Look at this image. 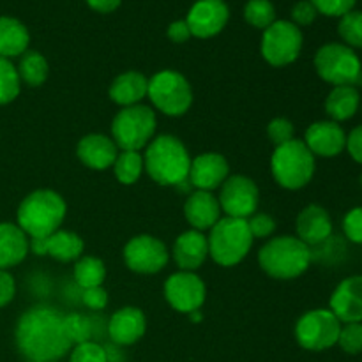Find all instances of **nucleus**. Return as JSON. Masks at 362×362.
<instances>
[{
    "label": "nucleus",
    "instance_id": "obj_1",
    "mask_svg": "<svg viewBox=\"0 0 362 362\" xmlns=\"http://www.w3.org/2000/svg\"><path fill=\"white\" fill-rule=\"evenodd\" d=\"M14 341L27 361H60L73 349L64 329V315L42 304L18 318Z\"/></svg>",
    "mask_w": 362,
    "mask_h": 362
},
{
    "label": "nucleus",
    "instance_id": "obj_2",
    "mask_svg": "<svg viewBox=\"0 0 362 362\" xmlns=\"http://www.w3.org/2000/svg\"><path fill=\"white\" fill-rule=\"evenodd\" d=\"M144 166L159 186L179 187L187 182L191 156L186 145L173 134H159L145 147Z\"/></svg>",
    "mask_w": 362,
    "mask_h": 362
},
{
    "label": "nucleus",
    "instance_id": "obj_3",
    "mask_svg": "<svg viewBox=\"0 0 362 362\" xmlns=\"http://www.w3.org/2000/svg\"><path fill=\"white\" fill-rule=\"evenodd\" d=\"M67 214L66 200L53 189H35L21 200L16 225L28 239H41L60 230Z\"/></svg>",
    "mask_w": 362,
    "mask_h": 362
},
{
    "label": "nucleus",
    "instance_id": "obj_4",
    "mask_svg": "<svg viewBox=\"0 0 362 362\" xmlns=\"http://www.w3.org/2000/svg\"><path fill=\"white\" fill-rule=\"evenodd\" d=\"M311 258V247L293 235L272 237L258 251V265L262 271L281 281L303 276L310 269Z\"/></svg>",
    "mask_w": 362,
    "mask_h": 362
},
{
    "label": "nucleus",
    "instance_id": "obj_5",
    "mask_svg": "<svg viewBox=\"0 0 362 362\" xmlns=\"http://www.w3.org/2000/svg\"><path fill=\"white\" fill-rule=\"evenodd\" d=\"M209 232V257L221 267L240 264L253 247L255 239L246 219L223 216Z\"/></svg>",
    "mask_w": 362,
    "mask_h": 362
},
{
    "label": "nucleus",
    "instance_id": "obj_6",
    "mask_svg": "<svg viewBox=\"0 0 362 362\" xmlns=\"http://www.w3.org/2000/svg\"><path fill=\"white\" fill-rule=\"evenodd\" d=\"M317 168L315 156L303 140L286 141L274 148L271 158V172L276 182L290 191L306 187L311 182Z\"/></svg>",
    "mask_w": 362,
    "mask_h": 362
},
{
    "label": "nucleus",
    "instance_id": "obj_7",
    "mask_svg": "<svg viewBox=\"0 0 362 362\" xmlns=\"http://www.w3.org/2000/svg\"><path fill=\"white\" fill-rule=\"evenodd\" d=\"M158 117L151 106L134 105L122 108L112 122V140L119 151H138L154 140Z\"/></svg>",
    "mask_w": 362,
    "mask_h": 362
},
{
    "label": "nucleus",
    "instance_id": "obj_8",
    "mask_svg": "<svg viewBox=\"0 0 362 362\" xmlns=\"http://www.w3.org/2000/svg\"><path fill=\"white\" fill-rule=\"evenodd\" d=\"M315 69L332 87H361L362 62L356 49L343 42H327L315 55Z\"/></svg>",
    "mask_w": 362,
    "mask_h": 362
},
{
    "label": "nucleus",
    "instance_id": "obj_9",
    "mask_svg": "<svg viewBox=\"0 0 362 362\" xmlns=\"http://www.w3.org/2000/svg\"><path fill=\"white\" fill-rule=\"evenodd\" d=\"M147 98L158 112L168 117H182L193 105V88L184 74L163 69L148 78Z\"/></svg>",
    "mask_w": 362,
    "mask_h": 362
},
{
    "label": "nucleus",
    "instance_id": "obj_10",
    "mask_svg": "<svg viewBox=\"0 0 362 362\" xmlns=\"http://www.w3.org/2000/svg\"><path fill=\"white\" fill-rule=\"evenodd\" d=\"M303 32L288 20H276L262 35L260 52L265 62L274 67H285L296 62L303 52Z\"/></svg>",
    "mask_w": 362,
    "mask_h": 362
},
{
    "label": "nucleus",
    "instance_id": "obj_11",
    "mask_svg": "<svg viewBox=\"0 0 362 362\" xmlns=\"http://www.w3.org/2000/svg\"><path fill=\"white\" fill-rule=\"evenodd\" d=\"M341 322L331 310H311L296 324V339L304 350L324 352L338 345Z\"/></svg>",
    "mask_w": 362,
    "mask_h": 362
},
{
    "label": "nucleus",
    "instance_id": "obj_12",
    "mask_svg": "<svg viewBox=\"0 0 362 362\" xmlns=\"http://www.w3.org/2000/svg\"><path fill=\"white\" fill-rule=\"evenodd\" d=\"M124 262L127 269L136 274H158L166 267L170 260V251L161 239L154 235H134L124 246Z\"/></svg>",
    "mask_w": 362,
    "mask_h": 362
},
{
    "label": "nucleus",
    "instance_id": "obj_13",
    "mask_svg": "<svg viewBox=\"0 0 362 362\" xmlns=\"http://www.w3.org/2000/svg\"><path fill=\"white\" fill-rule=\"evenodd\" d=\"M219 205L228 218L247 219L257 212L260 191L257 182L246 175H230L219 187Z\"/></svg>",
    "mask_w": 362,
    "mask_h": 362
},
{
    "label": "nucleus",
    "instance_id": "obj_14",
    "mask_svg": "<svg viewBox=\"0 0 362 362\" xmlns=\"http://www.w3.org/2000/svg\"><path fill=\"white\" fill-rule=\"evenodd\" d=\"M165 299L179 313L200 311L207 299V286L197 272H173L165 283Z\"/></svg>",
    "mask_w": 362,
    "mask_h": 362
},
{
    "label": "nucleus",
    "instance_id": "obj_15",
    "mask_svg": "<svg viewBox=\"0 0 362 362\" xmlns=\"http://www.w3.org/2000/svg\"><path fill=\"white\" fill-rule=\"evenodd\" d=\"M230 9L225 0H198L191 6L186 23L191 35L209 39L218 35L226 27Z\"/></svg>",
    "mask_w": 362,
    "mask_h": 362
},
{
    "label": "nucleus",
    "instance_id": "obj_16",
    "mask_svg": "<svg viewBox=\"0 0 362 362\" xmlns=\"http://www.w3.org/2000/svg\"><path fill=\"white\" fill-rule=\"evenodd\" d=\"M303 141L315 158H336L346 148V133L334 120H318L308 127Z\"/></svg>",
    "mask_w": 362,
    "mask_h": 362
},
{
    "label": "nucleus",
    "instance_id": "obj_17",
    "mask_svg": "<svg viewBox=\"0 0 362 362\" xmlns=\"http://www.w3.org/2000/svg\"><path fill=\"white\" fill-rule=\"evenodd\" d=\"M85 243L78 233L69 230H57L52 235L30 239V251L37 257H52L57 262H76L83 257Z\"/></svg>",
    "mask_w": 362,
    "mask_h": 362
},
{
    "label": "nucleus",
    "instance_id": "obj_18",
    "mask_svg": "<svg viewBox=\"0 0 362 362\" xmlns=\"http://www.w3.org/2000/svg\"><path fill=\"white\" fill-rule=\"evenodd\" d=\"M230 177V165L226 158L218 152H204L191 159L189 184L198 191H214L223 186Z\"/></svg>",
    "mask_w": 362,
    "mask_h": 362
},
{
    "label": "nucleus",
    "instance_id": "obj_19",
    "mask_svg": "<svg viewBox=\"0 0 362 362\" xmlns=\"http://www.w3.org/2000/svg\"><path fill=\"white\" fill-rule=\"evenodd\" d=\"M329 310L341 324H362V276H350L336 286Z\"/></svg>",
    "mask_w": 362,
    "mask_h": 362
},
{
    "label": "nucleus",
    "instance_id": "obj_20",
    "mask_svg": "<svg viewBox=\"0 0 362 362\" xmlns=\"http://www.w3.org/2000/svg\"><path fill=\"white\" fill-rule=\"evenodd\" d=\"M119 152L115 141L101 133L87 134L76 145V156L81 165L95 172H105L112 168Z\"/></svg>",
    "mask_w": 362,
    "mask_h": 362
},
{
    "label": "nucleus",
    "instance_id": "obj_21",
    "mask_svg": "<svg viewBox=\"0 0 362 362\" xmlns=\"http://www.w3.org/2000/svg\"><path fill=\"white\" fill-rule=\"evenodd\" d=\"M147 331V318L144 311L134 306H124L112 315L108 322V334L115 345L129 346L140 341Z\"/></svg>",
    "mask_w": 362,
    "mask_h": 362
},
{
    "label": "nucleus",
    "instance_id": "obj_22",
    "mask_svg": "<svg viewBox=\"0 0 362 362\" xmlns=\"http://www.w3.org/2000/svg\"><path fill=\"white\" fill-rule=\"evenodd\" d=\"M172 257L179 271L197 272L209 258V240L204 232L187 230L180 233L172 247Z\"/></svg>",
    "mask_w": 362,
    "mask_h": 362
},
{
    "label": "nucleus",
    "instance_id": "obj_23",
    "mask_svg": "<svg viewBox=\"0 0 362 362\" xmlns=\"http://www.w3.org/2000/svg\"><path fill=\"white\" fill-rule=\"evenodd\" d=\"M297 237L308 246H320L332 235V219L322 205L311 204L299 212L296 221Z\"/></svg>",
    "mask_w": 362,
    "mask_h": 362
},
{
    "label": "nucleus",
    "instance_id": "obj_24",
    "mask_svg": "<svg viewBox=\"0 0 362 362\" xmlns=\"http://www.w3.org/2000/svg\"><path fill=\"white\" fill-rule=\"evenodd\" d=\"M221 214L223 211L218 197H214L211 191H193L184 204L186 221L198 232L211 230L223 218Z\"/></svg>",
    "mask_w": 362,
    "mask_h": 362
},
{
    "label": "nucleus",
    "instance_id": "obj_25",
    "mask_svg": "<svg viewBox=\"0 0 362 362\" xmlns=\"http://www.w3.org/2000/svg\"><path fill=\"white\" fill-rule=\"evenodd\" d=\"M30 253V239L16 223H0V269L16 267Z\"/></svg>",
    "mask_w": 362,
    "mask_h": 362
},
{
    "label": "nucleus",
    "instance_id": "obj_26",
    "mask_svg": "<svg viewBox=\"0 0 362 362\" xmlns=\"http://www.w3.org/2000/svg\"><path fill=\"white\" fill-rule=\"evenodd\" d=\"M148 92V78L138 71H126L119 74L110 83L108 95L115 105L127 108V106L141 105Z\"/></svg>",
    "mask_w": 362,
    "mask_h": 362
},
{
    "label": "nucleus",
    "instance_id": "obj_27",
    "mask_svg": "<svg viewBox=\"0 0 362 362\" xmlns=\"http://www.w3.org/2000/svg\"><path fill=\"white\" fill-rule=\"evenodd\" d=\"M28 28L16 18L0 16V57L9 60L21 57L28 49Z\"/></svg>",
    "mask_w": 362,
    "mask_h": 362
},
{
    "label": "nucleus",
    "instance_id": "obj_28",
    "mask_svg": "<svg viewBox=\"0 0 362 362\" xmlns=\"http://www.w3.org/2000/svg\"><path fill=\"white\" fill-rule=\"evenodd\" d=\"M361 108V94L357 87H332L325 99V112L334 122H345L350 120Z\"/></svg>",
    "mask_w": 362,
    "mask_h": 362
},
{
    "label": "nucleus",
    "instance_id": "obj_29",
    "mask_svg": "<svg viewBox=\"0 0 362 362\" xmlns=\"http://www.w3.org/2000/svg\"><path fill=\"white\" fill-rule=\"evenodd\" d=\"M16 69L21 83H25L27 87L32 88L41 87V85L48 80L49 74L48 60L45 59L42 53L32 52V49H27V52L20 57V64H18Z\"/></svg>",
    "mask_w": 362,
    "mask_h": 362
},
{
    "label": "nucleus",
    "instance_id": "obj_30",
    "mask_svg": "<svg viewBox=\"0 0 362 362\" xmlns=\"http://www.w3.org/2000/svg\"><path fill=\"white\" fill-rule=\"evenodd\" d=\"M74 281L80 288H94V286H103L106 279V265L101 258L98 257H80L74 262Z\"/></svg>",
    "mask_w": 362,
    "mask_h": 362
},
{
    "label": "nucleus",
    "instance_id": "obj_31",
    "mask_svg": "<svg viewBox=\"0 0 362 362\" xmlns=\"http://www.w3.org/2000/svg\"><path fill=\"white\" fill-rule=\"evenodd\" d=\"M112 168L115 173V179L120 184L131 186V184L138 182L141 173L145 172L144 154H140L138 151H120Z\"/></svg>",
    "mask_w": 362,
    "mask_h": 362
},
{
    "label": "nucleus",
    "instance_id": "obj_32",
    "mask_svg": "<svg viewBox=\"0 0 362 362\" xmlns=\"http://www.w3.org/2000/svg\"><path fill=\"white\" fill-rule=\"evenodd\" d=\"M21 81L18 69L9 59L0 57V106L9 105L20 95Z\"/></svg>",
    "mask_w": 362,
    "mask_h": 362
},
{
    "label": "nucleus",
    "instance_id": "obj_33",
    "mask_svg": "<svg viewBox=\"0 0 362 362\" xmlns=\"http://www.w3.org/2000/svg\"><path fill=\"white\" fill-rule=\"evenodd\" d=\"M244 18L251 27L265 30L276 21V9L271 0H250L244 7Z\"/></svg>",
    "mask_w": 362,
    "mask_h": 362
},
{
    "label": "nucleus",
    "instance_id": "obj_34",
    "mask_svg": "<svg viewBox=\"0 0 362 362\" xmlns=\"http://www.w3.org/2000/svg\"><path fill=\"white\" fill-rule=\"evenodd\" d=\"M64 329H66V334L73 346L81 345V343L87 341H94V339H92V322L90 318L85 317V315H64Z\"/></svg>",
    "mask_w": 362,
    "mask_h": 362
},
{
    "label": "nucleus",
    "instance_id": "obj_35",
    "mask_svg": "<svg viewBox=\"0 0 362 362\" xmlns=\"http://www.w3.org/2000/svg\"><path fill=\"white\" fill-rule=\"evenodd\" d=\"M338 34L343 45L350 48H362V11H350L341 16L338 25Z\"/></svg>",
    "mask_w": 362,
    "mask_h": 362
},
{
    "label": "nucleus",
    "instance_id": "obj_36",
    "mask_svg": "<svg viewBox=\"0 0 362 362\" xmlns=\"http://www.w3.org/2000/svg\"><path fill=\"white\" fill-rule=\"evenodd\" d=\"M69 362H110L108 350L95 341H87L71 349Z\"/></svg>",
    "mask_w": 362,
    "mask_h": 362
},
{
    "label": "nucleus",
    "instance_id": "obj_37",
    "mask_svg": "<svg viewBox=\"0 0 362 362\" xmlns=\"http://www.w3.org/2000/svg\"><path fill=\"white\" fill-rule=\"evenodd\" d=\"M338 345L349 356L362 354V324H341Z\"/></svg>",
    "mask_w": 362,
    "mask_h": 362
},
{
    "label": "nucleus",
    "instance_id": "obj_38",
    "mask_svg": "<svg viewBox=\"0 0 362 362\" xmlns=\"http://www.w3.org/2000/svg\"><path fill=\"white\" fill-rule=\"evenodd\" d=\"M267 136L274 144V147H279V145L286 144V141L296 138V127L285 117H276V119H272L269 122Z\"/></svg>",
    "mask_w": 362,
    "mask_h": 362
},
{
    "label": "nucleus",
    "instance_id": "obj_39",
    "mask_svg": "<svg viewBox=\"0 0 362 362\" xmlns=\"http://www.w3.org/2000/svg\"><path fill=\"white\" fill-rule=\"evenodd\" d=\"M246 221L253 239H269L276 232V221L265 212H255Z\"/></svg>",
    "mask_w": 362,
    "mask_h": 362
},
{
    "label": "nucleus",
    "instance_id": "obj_40",
    "mask_svg": "<svg viewBox=\"0 0 362 362\" xmlns=\"http://www.w3.org/2000/svg\"><path fill=\"white\" fill-rule=\"evenodd\" d=\"M356 2L357 0H311L318 13L331 18L345 16L346 13L354 11Z\"/></svg>",
    "mask_w": 362,
    "mask_h": 362
},
{
    "label": "nucleus",
    "instance_id": "obj_41",
    "mask_svg": "<svg viewBox=\"0 0 362 362\" xmlns=\"http://www.w3.org/2000/svg\"><path fill=\"white\" fill-rule=\"evenodd\" d=\"M343 232L354 244H362V207H354L343 218Z\"/></svg>",
    "mask_w": 362,
    "mask_h": 362
},
{
    "label": "nucleus",
    "instance_id": "obj_42",
    "mask_svg": "<svg viewBox=\"0 0 362 362\" xmlns=\"http://www.w3.org/2000/svg\"><path fill=\"white\" fill-rule=\"evenodd\" d=\"M318 16V11L311 4V0H300L292 7V23L297 27H308L313 23Z\"/></svg>",
    "mask_w": 362,
    "mask_h": 362
},
{
    "label": "nucleus",
    "instance_id": "obj_43",
    "mask_svg": "<svg viewBox=\"0 0 362 362\" xmlns=\"http://www.w3.org/2000/svg\"><path fill=\"white\" fill-rule=\"evenodd\" d=\"M81 303L88 310L101 311L108 306V292L103 286H94V288H85L81 293Z\"/></svg>",
    "mask_w": 362,
    "mask_h": 362
},
{
    "label": "nucleus",
    "instance_id": "obj_44",
    "mask_svg": "<svg viewBox=\"0 0 362 362\" xmlns=\"http://www.w3.org/2000/svg\"><path fill=\"white\" fill-rule=\"evenodd\" d=\"M16 296V281L9 271L0 269V308H6L11 304Z\"/></svg>",
    "mask_w": 362,
    "mask_h": 362
},
{
    "label": "nucleus",
    "instance_id": "obj_45",
    "mask_svg": "<svg viewBox=\"0 0 362 362\" xmlns=\"http://www.w3.org/2000/svg\"><path fill=\"white\" fill-rule=\"evenodd\" d=\"M346 151L352 156L354 161L362 165V124L350 131V134H346Z\"/></svg>",
    "mask_w": 362,
    "mask_h": 362
},
{
    "label": "nucleus",
    "instance_id": "obj_46",
    "mask_svg": "<svg viewBox=\"0 0 362 362\" xmlns=\"http://www.w3.org/2000/svg\"><path fill=\"white\" fill-rule=\"evenodd\" d=\"M166 35L170 37V41L180 45V42H186L187 39L191 37V30L189 27H187L186 20H177L173 21V23H170L168 30H166Z\"/></svg>",
    "mask_w": 362,
    "mask_h": 362
},
{
    "label": "nucleus",
    "instance_id": "obj_47",
    "mask_svg": "<svg viewBox=\"0 0 362 362\" xmlns=\"http://www.w3.org/2000/svg\"><path fill=\"white\" fill-rule=\"evenodd\" d=\"M122 0H87V4L90 6V9L98 11V13H113L117 7L120 6Z\"/></svg>",
    "mask_w": 362,
    "mask_h": 362
},
{
    "label": "nucleus",
    "instance_id": "obj_48",
    "mask_svg": "<svg viewBox=\"0 0 362 362\" xmlns=\"http://www.w3.org/2000/svg\"><path fill=\"white\" fill-rule=\"evenodd\" d=\"M25 362H59V361H25Z\"/></svg>",
    "mask_w": 362,
    "mask_h": 362
},
{
    "label": "nucleus",
    "instance_id": "obj_49",
    "mask_svg": "<svg viewBox=\"0 0 362 362\" xmlns=\"http://www.w3.org/2000/svg\"><path fill=\"white\" fill-rule=\"evenodd\" d=\"M361 187H362V173H361Z\"/></svg>",
    "mask_w": 362,
    "mask_h": 362
}]
</instances>
